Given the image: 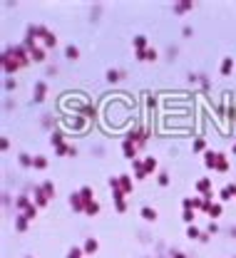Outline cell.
<instances>
[{
    "label": "cell",
    "mask_w": 236,
    "mask_h": 258,
    "mask_svg": "<svg viewBox=\"0 0 236 258\" xmlns=\"http://www.w3.org/2000/svg\"><path fill=\"white\" fill-rule=\"evenodd\" d=\"M97 248V241H87V251H95Z\"/></svg>",
    "instance_id": "obj_1"
}]
</instances>
